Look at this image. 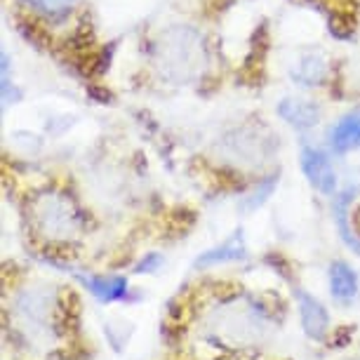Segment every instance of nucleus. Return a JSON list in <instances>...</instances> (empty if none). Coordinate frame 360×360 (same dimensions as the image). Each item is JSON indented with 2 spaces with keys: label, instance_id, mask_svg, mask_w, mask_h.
Masks as SVG:
<instances>
[{
  "label": "nucleus",
  "instance_id": "2",
  "mask_svg": "<svg viewBox=\"0 0 360 360\" xmlns=\"http://www.w3.org/2000/svg\"><path fill=\"white\" fill-rule=\"evenodd\" d=\"M302 172L307 174L309 184L321 191L323 195L337 193V174L332 169V162L328 160L321 148L304 146L302 148Z\"/></svg>",
  "mask_w": 360,
  "mask_h": 360
},
{
  "label": "nucleus",
  "instance_id": "12",
  "mask_svg": "<svg viewBox=\"0 0 360 360\" xmlns=\"http://www.w3.org/2000/svg\"><path fill=\"white\" fill-rule=\"evenodd\" d=\"M29 8H33L40 15H47V17H62L66 15L76 0H24Z\"/></svg>",
  "mask_w": 360,
  "mask_h": 360
},
{
  "label": "nucleus",
  "instance_id": "7",
  "mask_svg": "<svg viewBox=\"0 0 360 360\" xmlns=\"http://www.w3.org/2000/svg\"><path fill=\"white\" fill-rule=\"evenodd\" d=\"M78 278H80V283L92 292V297H97L99 302H104V304L125 299L127 288H130L125 276H90V278L78 276Z\"/></svg>",
  "mask_w": 360,
  "mask_h": 360
},
{
  "label": "nucleus",
  "instance_id": "3",
  "mask_svg": "<svg viewBox=\"0 0 360 360\" xmlns=\"http://www.w3.org/2000/svg\"><path fill=\"white\" fill-rule=\"evenodd\" d=\"M295 299H297V307H299V321H302L304 335L309 339H316V342H323L330 332L328 309L302 288L295 290Z\"/></svg>",
  "mask_w": 360,
  "mask_h": 360
},
{
  "label": "nucleus",
  "instance_id": "11",
  "mask_svg": "<svg viewBox=\"0 0 360 360\" xmlns=\"http://www.w3.org/2000/svg\"><path fill=\"white\" fill-rule=\"evenodd\" d=\"M353 195H356V188L349 186L346 191H342L335 198V224H337V229H339V236H342V240L353 250V252L360 255V238L353 233V229H351V224H349V217H351L349 210H351Z\"/></svg>",
  "mask_w": 360,
  "mask_h": 360
},
{
  "label": "nucleus",
  "instance_id": "6",
  "mask_svg": "<svg viewBox=\"0 0 360 360\" xmlns=\"http://www.w3.org/2000/svg\"><path fill=\"white\" fill-rule=\"evenodd\" d=\"M245 257H248L245 238H243V231H236L224 245L212 248V250H207L205 255H200L198 259H195V269H210V266H219V264H229V262H243Z\"/></svg>",
  "mask_w": 360,
  "mask_h": 360
},
{
  "label": "nucleus",
  "instance_id": "1",
  "mask_svg": "<svg viewBox=\"0 0 360 360\" xmlns=\"http://www.w3.org/2000/svg\"><path fill=\"white\" fill-rule=\"evenodd\" d=\"M202 64L200 36L188 29L169 31L158 47V66L167 80H188Z\"/></svg>",
  "mask_w": 360,
  "mask_h": 360
},
{
  "label": "nucleus",
  "instance_id": "14",
  "mask_svg": "<svg viewBox=\"0 0 360 360\" xmlns=\"http://www.w3.org/2000/svg\"><path fill=\"white\" fill-rule=\"evenodd\" d=\"M162 264V257L160 255H146L144 259H141L137 266H134V274L137 276H144V274H153V271H158Z\"/></svg>",
  "mask_w": 360,
  "mask_h": 360
},
{
  "label": "nucleus",
  "instance_id": "5",
  "mask_svg": "<svg viewBox=\"0 0 360 360\" xmlns=\"http://www.w3.org/2000/svg\"><path fill=\"white\" fill-rule=\"evenodd\" d=\"M278 115L290 123L297 130H311V127L318 125L321 120V106L316 101H304V99H283L278 104Z\"/></svg>",
  "mask_w": 360,
  "mask_h": 360
},
{
  "label": "nucleus",
  "instance_id": "10",
  "mask_svg": "<svg viewBox=\"0 0 360 360\" xmlns=\"http://www.w3.org/2000/svg\"><path fill=\"white\" fill-rule=\"evenodd\" d=\"M292 78L304 87H316L328 78V62H325L323 54L318 52H307L299 57V62L292 71Z\"/></svg>",
  "mask_w": 360,
  "mask_h": 360
},
{
  "label": "nucleus",
  "instance_id": "4",
  "mask_svg": "<svg viewBox=\"0 0 360 360\" xmlns=\"http://www.w3.org/2000/svg\"><path fill=\"white\" fill-rule=\"evenodd\" d=\"M40 221L50 233H73L78 224V217L73 212V205L64 198H50L45 200V207H40Z\"/></svg>",
  "mask_w": 360,
  "mask_h": 360
},
{
  "label": "nucleus",
  "instance_id": "8",
  "mask_svg": "<svg viewBox=\"0 0 360 360\" xmlns=\"http://www.w3.org/2000/svg\"><path fill=\"white\" fill-rule=\"evenodd\" d=\"M328 141L337 153H346V151H351V148H358L360 146V111L344 115L339 123L332 125Z\"/></svg>",
  "mask_w": 360,
  "mask_h": 360
},
{
  "label": "nucleus",
  "instance_id": "13",
  "mask_svg": "<svg viewBox=\"0 0 360 360\" xmlns=\"http://www.w3.org/2000/svg\"><path fill=\"white\" fill-rule=\"evenodd\" d=\"M276 176H269L266 181H262L259 184V188H257V191L250 195V198H245L243 200V210H245V212H252V210H257L259 205H264V200L269 198L271 193H274V188H276Z\"/></svg>",
  "mask_w": 360,
  "mask_h": 360
},
{
  "label": "nucleus",
  "instance_id": "9",
  "mask_svg": "<svg viewBox=\"0 0 360 360\" xmlns=\"http://www.w3.org/2000/svg\"><path fill=\"white\" fill-rule=\"evenodd\" d=\"M330 292L342 304L358 295V274L346 262H335L330 266Z\"/></svg>",
  "mask_w": 360,
  "mask_h": 360
}]
</instances>
